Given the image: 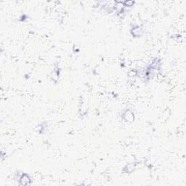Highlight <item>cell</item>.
Masks as SVG:
<instances>
[{
    "mask_svg": "<svg viewBox=\"0 0 186 186\" xmlns=\"http://www.w3.org/2000/svg\"><path fill=\"white\" fill-rule=\"evenodd\" d=\"M124 168H127V173H129V172H131L133 170V169H134V168H135V164H127V166H126Z\"/></svg>",
    "mask_w": 186,
    "mask_h": 186,
    "instance_id": "277c9868",
    "label": "cell"
},
{
    "mask_svg": "<svg viewBox=\"0 0 186 186\" xmlns=\"http://www.w3.org/2000/svg\"><path fill=\"white\" fill-rule=\"evenodd\" d=\"M17 181L20 185H29L31 184V179L28 174L21 173L20 175H18Z\"/></svg>",
    "mask_w": 186,
    "mask_h": 186,
    "instance_id": "6da1fadb",
    "label": "cell"
},
{
    "mask_svg": "<svg viewBox=\"0 0 186 186\" xmlns=\"http://www.w3.org/2000/svg\"><path fill=\"white\" fill-rule=\"evenodd\" d=\"M131 34L133 37L137 38L141 36L143 34V30L141 27H140L139 26H135L132 28L131 31Z\"/></svg>",
    "mask_w": 186,
    "mask_h": 186,
    "instance_id": "7a4b0ae2",
    "label": "cell"
},
{
    "mask_svg": "<svg viewBox=\"0 0 186 186\" xmlns=\"http://www.w3.org/2000/svg\"><path fill=\"white\" fill-rule=\"evenodd\" d=\"M122 117L125 119L126 122H132L134 120V114H133L132 112L129 110H127L123 113Z\"/></svg>",
    "mask_w": 186,
    "mask_h": 186,
    "instance_id": "3957f363",
    "label": "cell"
}]
</instances>
